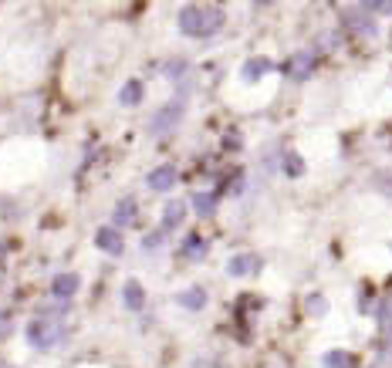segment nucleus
<instances>
[{"mask_svg":"<svg viewBox=\"0 0 392 368\" xmlns=\"http://www.w3.org/2000/svg\"><path fill=\"white\" fill-rule=\"evenodd\" d=\"M328 311V301L321 297V294H308V315H314V317H321Z\"/></svg>","mask_w":392,"mask_h":368,"instance_id":"4be33fe9","label":"nucleus"},{"mask_svg":"<svg viewBox=\"0 0 392 368\" xmlns=\"http://www.w3.org/2000/svg\"><path fill=\"white\" fill-rule=\"evenodd\" d=\"M176 183H180V169L172 163L156 165V169L149 173V179H145V186L153 193H170V190H176Z\"/></svg>","mask_w":392,"mask_h":368,"instance_id":"39448f33","label":"nucleus"},{"mask_svg":"<svg viewBox=\"0 0 392 368\" xmlns=\"http://www.w3.org/2000/svg\"><path fill=\"white\" fill-rule=\"evenodd\" d=\"M27 344L31 348H38V352H48V348H54V344H61L68 338V328L61 324V321H31L27 324Z\"/></svg>","mask_w":392,"mask_h":368,"instance_id":"f03ea898","label":"nucleus"},{"mask_svg":"<svg viewBox=\"0 0 392 368\" xmlns=\"http://www.w3.org/2000/svg\"><path fill=\"white\" fill-rule=\"evenodd\" d=\"M0 368H17V365H11V362H0Z\"/></svg>","mask_w":392,"mask_h":368,"instance_id":"a878e982","label":"nucleus"},{"mask_svg":"<svg viewBox=\"0 0 392 368\" xmlns=\"http://www.w3.org/2000/svg\"><path fill=\"white\" fill-rule=\"evenodd\" d=\"M135 216H139V203H135V196H122L112 210V227L122 230V227H132L135 223Z\"/></svg>","mask_w":392,"mask_h":368,"instance_id":"f8f14e48","label":"nucleus"},{"mask_svg":"<svg viewBox=\"0 0 392 368\" xmlns=\"http://www.w3.org/2000/svg\"><path fill=\"white\" fill-rule=\"evenodd\" d=\"M274 71V61L271 58H247V61L240 64V78L244 81H261L264 75H271Z\"/></svg>","mask_w":392,"mask_h":368,"instance_id":"ddd939ff","label":"nucleus"},{"mask_svg":"<svg viewBox=\"0 0 392 368\" xmlns=\"http://www.w3.org/2000/svg\"><path fill=\"white\" fill-rule=\"evenodd\" d=\"M81 287V277L78 274H71V270H65V274H54L51 280V297L54 301H71L75 294H78Z\"/></svg>","mask_w":392,"mask_h":368,"instance_id":"1a4fd4ad","label":"nucleus"},{"mask_svg":"<svg viewBox=\"0 0 392 368\" xmlns=\"http://www.w3.org/2000/svg\"><path fill=\"white\" fill-rule=\"evenodd\" d=\"M95 247H98L102 254H108V257H122V254H125V240H122V230H115L112 223H108V227H102L98 233H95Z\"/></svg>","mask_w":392,"mask_h":368,"instance_id":"6e6552de","label":"nucleus"},{"mask_svg":"<svg viewBox=\"0 0 392 368\" xmlns=\"http://www.w3.org/2000/svg\"><path fill=\"white\" fill-rule=\"evenodd\" d=\"M143 95H145V85L139 78H129V81L122 85V91H118V105H122V108H135V105L143 102Z\"/></svg>","mask_w":392,"mask_h":368,"instance_id":"dca6fc26","label":"nucleus"},{"mask_svg":"<svg viewBox=\"0 0 392 368\" xmlns=\"http://www.w3.org/2000/svg\"><path fill=\"white\" fill-rule=\"evenodd\" d=\"M163 75L170 78V81H186L190 78V61L186 58H172V61L163 64Z\"/></svg>","mask_w":392,"mask_h":368,"instance_id":"6ab92c4d","label":"nucleus"},{"mask_svg":"<svg viewBox=\"0 0 392 368\" xmlns=\"http://www.w3.org/2000/svg\"><path fill=\"white\" fill-rule=\"evenodd\" d=\"M261 267H264L261 254L247 250V254H234L227 260V274H230V277H250V274H257Z\"/></svg>","mask_w":392,"mask_h":368,"instance_id":"0eeeda50","label":"nucleus"},{"mask_svg":"<svg viewBox=\"0 0 392 368\" xmlns=\"http://www.w3.org/2000/svg\"><path fill=\"white\" fill-rule=\"evenodd\" d=\"M180 250H183V257L186 260H203V257H207V240H203V233H196V230H190V233H186L183 237V247H180Z\"/></svg>","mask_w":392,"mask_h":368,"instance_id":"2eb2a0df","label":"nucleus"},{"mask_svg":"<svg viewBox=\"0 0 392 368\" xmlns=\"http://www.w3.org/2000/svg\"><path fill=\"white\" fill-rule=\"evenodd\" d=\"M186 213H190V206L183 203V200H170V203L163 206V220H159V230L163 233H172V230L183 227Z\"/></svg>","mask_w":392,"mask_h":368,"instance_id":"9b49d317","label":"nucleus"},{"mask_svg":"<svg viewBox=\"0 0 392 368\" xmlns=\"http://www.w3.org/2000/svg\"><path fill=\"white\" fill-rule=\"evenodd\" d=\"M7 334H11V315L0 311V338H7Z\"/></svg>","mask_w":392,"mask_h":368,"instance_id":"b1692460","label":"nucleus"},{"mask_svg":"<svg viewBox=\"0 0 392 368\" xmlns=\"http://www.w3.org/2000/svg\"><path fill=\"white\" fill-rule=\"evenodd\" d=\"M122 305L129 307V311H143L145 307V287L139 280H125V287H122Z\"/></svg>","mask_w":392,"mask_h":368,"instance_id":"f3484780","label":"nucleus"},{"mask_svg":"<svg viewBox=\"0 0 392 368\" xmlns=\"http://www.w3.org/2000/svg\"><path fill=\"white\" fill-rule=\"evenodd\" d=\"M237 136H240V132H227V139H223V145H227V149H240V139H237Z\"/></svg>","mask_w":392,"mask_h":368,"instance_id":"393cba45","label":"nucleus"},{"mask_svg":"<svg viewBox=\"0 0 392 368\" xmlns=\"http://www.w3.org/2000/svg\"><path fill=\"white\" fill-rule=\"evenodd\" d=\"M183 115H186V98H172V102L159 105L153 118H149V132L153 136H170L172 128L183 122Z\"/></svg>","mask_w":392,"mask_h":368,"instance_id":"7ed1b4c3","label":"nucleus"},{"mask_svg":"<svg viewBox=\"0 0 392 368\" xmlns=\"http://www.w3.org/2000/svg\"><path fill=\"white\" fill-rule=\"evenodd\" d=\"M341 17L349 21V31H355L359 38H376V34H379V27L368 17L366 7H349V11H341Z\"/></svg>","mask_w":392,"mask_h":368,"instance_id":"423d86ee","label":"nucleus"},{"mask_svg":"<svg viewBox=\"0 0 392 368\" xmlns=\"http://www.w3.org/2000/svg\"><path fill=\"white\" fill-rule=\"evenodd\" d=\"M176 24H180V31L186 38H213V34L223 31L227 14L217 4H190V7H180Z\"/></svg>","mask_w":392,"mask_h":368,"instance_id":"f257e3e1","label":"nucleus"},{"mask_svg":"<svg viewBox=\"0 0 392 368\" xmlns=\"http://www.w3.org/2000/svg\"><path fill=\"white\" fill-rule=\"evenodd\" d=\"M217 203H220V193H193L190 196V206L196 210V216H213Z\"/></svg>","mask_w":392,"mask_h":368,"instance_id":"a211bd4d","label":"nucleus"},{"mask_svg":"<svg viewBox=\"0 0 392 368\" xmlns=\"http://www.w3.org/2000/svg\"><path fill=\"white\" fill-rule=\"evenodd\" d=\"M321 365L325 368H352V355H349L345 348H335V352H328V355L321 358Z\"/></svg>","mask_w":392,"mask_h":368,"instance_id":"aec40b11","label":"nucleus"},{"mask_svg":"<svg viewBox=\"0 0 392 368\" xmlns=\"http://www.w3.org/2000/svg\"><path fill=\"white\" fill-rule=\"evenodd\" d=\"M281 163H284V173H288V176H301V173H304V159H301L298 153H284Z\"/></svg>","mask_w":392,"mask_h":368,"instance_id":"412c9836","label":"nucleus"},{"mask_svg":"<svg viewBox=\"0 0 392 368\" xmlns=\"http://www.w3.org/2000/svg\"><path fill=\"white\" fill-rule=\"evenodd\" d=\"M163 243H166V233H163V230H153V233H145L143 250H156V247H163Z\"/></svg>","mask_w":392,"mask_h":368,"instance_id":"5701e85b","label":"nucleus"},{"mask_svg":"<svg viewBox=\"0 0 392 368\" xmlns=\"http://www.w3.org/2000/svg\"><path fill=\"white\" fill-rule=\"evenodd\" d=\"M314 68H318V54L314 51H298L288 61V75H291V81H308Z\"/></svg>","mask_w":392,"mask_h":368,"instance_id":"9d476101","label":"nucleus"},{"mask_svg":"<svg viewBox=\"0 0 392 368\" xmlns=\"http://www.w3.org/2000/svg\"><path fill=\"white\" fill-rule=\"evenodd\" d=\"M376 317H379V338H382V362L392 358V294L382 297V305L376 307Z\"/></svg>","mask_w":392,"mask_h":368,"instance_id":"20e7f679","label":"nucleus"},{"mask_svg":"<svg viewBox=\"0 0 392 368\" xmlns=\"http://www.w3.org/2000/svg\"><path fill=\"white\" fill-rule=\"evenodd\" d=\"M176 305L186 307V311H203V307H207V291H203L200 284H193V287H183V291L176 294Z\"/></svg>","mask_w":392,"mask_h":368,"instance_id":"4468645a","label":"nucleus"}]
</instances>
